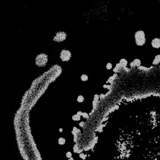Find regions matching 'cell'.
I'll return each mask as SVG.
<instances>
[{"label":"cell","mask_w":160,"mask_h":160,"mask_svg":"<svg viewBox=\"0 0 160 160\" xmlns=\"http://www.w3.org/2000/svg\"><path fill=\"white\" fill-rule=\"evenodd\" d=\"M35 65L39 67H44L47 65L48 62V56L44 53L38 54L35 59Z\"/></svg>","instance_id":"6da1fadb"},{"label":"cell","mask_w":160,"mask_h":160,"mask_svg":"<svg viewBox=\"0 0 160 160\" xmlns=\"http://www.w3.org/2000/svg\"><path fill=\"white\" fill-rule=\"evenodd\" d=\"M134 41L138 46H143L146 42V35L143 30H138L134 33Z\"/></svg>","instance_id":"7a4b0ae2"},{"label":"cell","mask_w":160,"mask_h":160,"mask_svg":"<svg viewBox=\"0 0 160 160\" xmlns=\"http://www.w3.org/2000/svg\"><path fill=\"white\" fill-rule=\"evenodd\" d=\"M67 37V34L66 32L64 31H58L55 33L53 38V40L55 42H62L66 40Z\"/></svg>","instance_id":"3957f363"},{"label":"cell","mask_w":160,"mask_h":160,"mask_svg":"<svg viewBox=\"0 0 160 160\" xmlns=\"http://www.w3.org/2000/svg\"><path fill=\"white\" fill-rule=\"evenodd\" d=\"M72 58V53L68 49H63L60 53V58L64 62H69Z\"/></svg>","instance_id":"277c9868"},{"label":"cell","mask_w":160,"mask_h":160,"mask_svg":"<svg viewBox=\"0 0 160 160\" xmlns=\"http://www.w3.org/2000/svg\"><path fill=\"white\" fill-rule=\"evenodd\" d=\"M151 46L154 49H160V38L155 37L151 40Z\"/></svg>","instance_id":"5b68a950"},{"label":"cell","mask_w":160,"mask_h":160,"mask_svg":"<svg viewBox=\"0 0 160 160\" xmlns=\"http://www.w3.org/2000/svg\"><path fill=\"white\" fill-rule=\"evenodd\" d=\"M131 68H134V67H139L141 66V60L138 58H135L134 60L131 62L129 64Z\"/></svg>","instance_id":"8992f818"},{"label":"cell","mask_w":160,"mask_h":160,"mask_svg":"<svg viewBox=\"0 0 160 160\" xmlns=\"http://www.w3.org/2000/svg\"><path fill=\"white\" fill-rule=\"evenodd\" d=\"M122 69V67L120 66V64L119 63H117L115 65V67L113 69V71L115 74H118L120 72Z\"/></svg>","instance_id":"52a82bcc"},{"label":"cell","mask_w":160,"mask_h":160,"mask_svg":"<svg viewBox=\"0 0 160 160\" xmlns=\"http://www.w3.org/2000/svg\"><path fill=\"white\" fill-rule=\"evenodd\" d=\"M152 64L153 66H158L160 64V54H157L155 56Z\"/></svg>","instance_id":"ba28073f"},{"label":"cell","mask_w":160,"mask_h":160,"mask_svg":"<svg viewBox=\"0 0 160 160\" xmlns=\"http://www.w3.org/2000/svg\"><path fill=\"white\" fill-rule=\"evenodd\" d=\"M119 63L120 64V66H122V69H126L127 66V64H128V62H127V60L126 58H122L120 60Z\"/></svg>","instance_id":"9c48e42d"},{"label":"cell","mask_w":160,"mask_h":160,"mask_svg":"<svg viewBox=\"0 0 160 160\" xmlns=\"http://www.w3.org/2000/svg\"><path fill=\"white\" fill-rule=\"evenodd\" d=\"M66 140L63 137L59 138L58 140V144L59 145H60V146H64V144H66Z\"/></svg>","instance_id":"30bf717a"},{"label":"cell","mask_w":160,"mask_h":160,"mask_svg":"<svg viewBox=\"0 0 160 160\" xmlns=\"http://www.w3.org/2000/svg\"><path fill=\"white\" fill-rule=\"evenodd\" d=\"M80 78H81V80L82 81L85 82L87 81L88 80V76L87 74H82L80 77Z\"/></svg>","instance_id":"8fae6325"},{"label":"cell","mask_w":160,"mask_h":160,"mask_svg":"<svg viewBox=\"0 0 160 160\" xmlns=\"http://www.w3.org/2000/svg\"><path fill=\"white\" fill-rule=\"evenodd\" d=\"M80 133V130L78 128V127H73V129H72V134H74V135H76V134H78V133Z\"/></svg>","instance_id":"7c38bea8"},{"label":"cell","mask_w":160,"mask_h":160,"mask_svg":"<svg viewBox=\"0 0 160 160\" xmlns=\"http://www.w3.org/2000/svg\"><path fill=\"white\" fill-rule=\"evenodd\" d=\"M72 119L74 121H79L81 119V116L78 115L76 113V114L74 115L73 116H72Z\"/></svg>","instance_id":"4fadbf2b"},{"label":"cell","mask_w":160,"mask_h":160,"mask_svg":"<svg viewBox=\"0 0 160 160\" xmlns=\"http://www.w3.org/2000/svg\"><path fill=\"white\" fill-rule=\"evenodd\" d=\"M84 100H85V98H84V97L81 95H78V97H77V101L78 102L80 103H81L84 101Z\"/></svg>","instance_id":"5bb4252c"},{"label":"cell","mask_w":160,"mask_h":160,"mask_svg":"<svg viewBox=\"0 0 160 160\" xmlns=\"http://www.w3.org/2000/svg\"><path fill=\"white\" fill-rule=\"evenodd\" d=\"M106 68L107 70H111L113 68V64H111V63H108V64H106Z\"/></svg>","instance_id":"9a60e30c"},{"label":"cell","mask_w":160,"mask_h":160,"mask_svg":"<svg viewBox=\"0 0 160 160\" xmlns=\"http://www.w3.org/2000/svg\"><path fill=\"white\" fill-rule=\"evenodd\" d=\"M82 117H83L84 119H88V117H89V115H88V113H86V112H83V114H82Z\"/></svg>","instance_id":"2e32d148"},{"label":"cell","mask_w":160,"mask_h":160,"mask_svg":"<svg viewBox=\"0 0 160 160\" xmlns=\"http://www.w3.org/2000/svg\"><path fill=\"white\" fill-rule=\"evenodd\" d=\"M66 157H67L68 159H70L72 158V153L70 152H67L66 153Z\"/></svg>","instance_id":"e0dca14e"},{"label":"cell","mask_w":160,"mask_h":160,"mask_svg":"<svg viewBox=\"0 0 160 160\" xmlns=\"http://www.w3.org/2000/svg\"><path fill=\"white\" fill-rule=\"evenodd\" d=\"M77 114L78 115H80V116H82V114H83V112L81 111H79L77 112Z\"/></svg>","instance_id":"ac0fdd59"},{"label":"cell","mask_w":160,"mask_h":160,"mask_svg":"<svg viewBox=\"0 0 160 160\" xmlns=\"http://www.w3.org/2000/svg\"><path fill=\"white\" fill-rule=\"evenodd\" d=\"M84 125H85V122H82L80 124V126H81V127H83Z\"/></svg>","instance_id":"d6986e66"},{"label":"cell","mask_w":160,"mask_h":160,"mask_svg":"<svg viewBox=\"0 0 160 160\" xmlns=\"http://www.w3.org/2000/svg\"><path fill=\"white\" fill-rule=\"evenodd\" d=\"M59 131H60V133L63 132V129H62V128H60V129H59Z\"/></svg>","instance_id":"ffe728a7"},{"label":"cell","mask_w":160,"mask_h":160,"mask_svg":"<svg viewBox=\"0 0 160 160\" xmlns=\"http://www.w3.org/2000/svg\"><path fill=\"white\" fill-rule=\"evenodd\" d=\"M68 160H74V159L72 158H70V159H68Z\"/></svg>","instance_id":"44dd1931"}]
</instances>
